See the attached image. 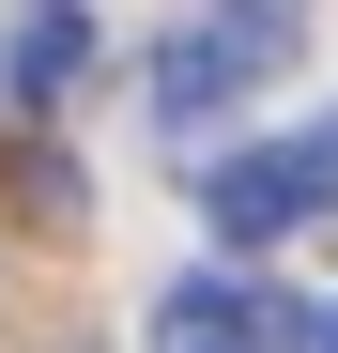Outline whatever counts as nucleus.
Masks as SVG:
<instances>
[{"label": "nucleus", "instance_id": "1", "mask_svg": "<svg viewBox=\"0 0 338 353\" xmlns=\"http://www.w3.org/2000/svg\"><path fill=\"white\" fill-rule=\"evenodd\" d=\"M323 307H292V292H261V276H185L154 307V353H308Z\"/></svg>", "mask_w": 338, "mask_h": 353}, {"label": "nucleus", "instance_id": "2", "mask_svg": "<svg viewBox=\"0 0 338 353\" xmlns=\"http://www.w3.org/2000/svg\"><path fill=\"white\" fill-rule=\"evenodd\" d=\"M200 215H215V246H277V230L323 215V185H308L292 139H261V154H215V169H200Z\"/></svg>", "mask_w": 338, "mask_h": 353}, {"label": "nucleus", "instance_id": "3", "mask_svg": "<svg viewBox=\"0 0 338 353\" xmlns=\"http://www.w3.org/2000/svg\"><path fill=\"white\" fill-rule=\"evenodd\" d=\"M77 62H92V16H77V0H31V16L0 31V92H16V108H62Z\"/></svg>", "mask_w": 338, "mask_h": 353}, {"label": "nucleus", "instance_id": "4", "mask_svg": "<svg viewBox=\"0 0 338 353\" xmlns=\"http://www.w3.org/2000/svg\"><path fill=\"white\" fill-rule=\"evenodd\" d=\"M139 92H154V123H169V139H200V123H215L246 77H231V46H215V31H169L154 62H139Z\"/></svg>", "mask_w": 338, "mask_h": 353}, {"label": "nucleus", "instance_id": "5", "mask_svg": "<svg viewBox=\"0 0 338 353\" xmlns=\"http://www.w3.org/2000/svg\"><path fill=\"white\" fill-rule=\"evenodd\" d=\"M200 31H215V46H231V77L261 92V77H277V62H292V46H308V0H215V16H200Z\"/></svg>", "mask_w": 338, "mask_h": 353}, {"label": "nucleus", "instance_id": "6", "mask_svg": "<svg viewBox=\"0 0 338 353\" xmlns=\"http://www.w3.org/2000/svg\"><path fill=\"white\" fill-rule=\"evenodd\" d=\"M292 154H308V185H323V215H338V108H323V123H308Z\"/></svg>", "mask_w": 338, "mask_h": 353}, {"label": "nucleus", "instance_id": "7", "mask_svg": "<svg viewBox=\"0 0 338 353\" xmlns=\"http://www.w3.org/2000/svg\"><path fill=\"white\" fill-rule=\"evenodd\" d=\"M308 353H338V307H323V338H308Z\"/></svg>", "mask_w": 338, "mask_h": 353}]
</instances>
